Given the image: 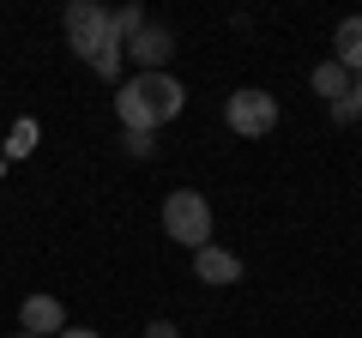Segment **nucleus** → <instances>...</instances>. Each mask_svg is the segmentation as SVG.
I'll list each match as a JSON object with an SVG mask.
<instances>
[{"mask_svg": "<svg viewBox=\"0 0 362 338\" xmlns=\"http://www.w3.org/2000/svg\"><path fill=\"white\" fill-rule=\"evenodd\" d=\"M18 326H25L30 338H54V332H66V314H61V302H54V296H25Z\"/></svg>", "mask_w": 362, "mask_h": 338, "instance_id": "5", "label": "nucleus"}, {"mask_svg": "<svg viewBox=\"0 0 362 338\" xmlns=\"http://www.w3.org/2000/svg\"><path fill=\"white\" fill-rule=\"evenodd\" d=\"M121 145H127L133 157H151V133H127V139H121Z\"/></svg>", "mask_w": 362, "mask_h": 338, "instance_id": "12", "label": "nucleus"}, {"mask_svg": "<svg viewBox=\"0 0 362 338\" xmlns=\"http://www.w3.org/2000/svg\"><path fill=\"white\" fill-rule=\"evenodd\" d=\"M127 49H133V61H139L145 73H163V61H169V54H175V37H169L163 25H145L139 37L127 42Z\"/></svg>", "mask_w": 362, "mask_h": 338, "instance_id": "7", "label": "nucleus"}, {"mask_svg": "<svg viewBox=\"0 0 362 338\" xmlns=\"http://www.w3.org/2000/svg\"><path fill=\"white\" fill-rule=\"evenodd\" d=\"M332 61L344 66V73H362V18H344V25L332 30Z\"/></svg>", "mask_w": 362, "mask_h": 338, "instance_id": "8", "label": "nucleus"}, {"mask_svg": "<svg viewBox=\"0 0 362 338\" xmlns=\"http://www.w3.org/2000/svg\"><path fill=\"white\" fill-rule=\"evenodd\" d=\"M54 338H97V332H85V326H66V332H54Z\"/></svg>", "mask_w": 362, "mask_h": 338, "instance_id": "15", "label": "nucleus"}, {"mask_svg": "<svg viewBox=\"0 0 362 338\" xmlns=\"http://www.w3.org/2000/svg\"><path fill=\"white\" fill-rule=\"evenodd\" d=\"M223 121H230L242 139H259V133L278 127V97H272V91H254V85H242V91L230 97V109H223Z\"/></svg>", "mask_w": 362, "mask_h": 338, "instance_id": "3", "label": "nucleus"}, {"mask_svg": "<svg viewBox=\"0 0 362 338\" xmlns=\"http://www.w3.org/2000/svg\"><path fill=\"white\" fill-rule=\"evenodd\" d=\"M121 54H127V49H121V42H115V37H109V42H103V49L90 54V66H97V73H103V78H115V73H121Z\"/></svg>", "mask_w": 362, "mask_h": 338, "instance_id": "11", "label": "nucleus"}, {"mask_svg": "<svg viewBox=\"0 0 362 338\" xmlns=\"http://www.w3.org/2000/svg\"><path fill=\"white\" fill-rule=\"evenodd\" d=\"M0 151H6V157H30V151H37V121H18V127H13V139H6V145H0Z\"/></svg>", "mask_w": 362, "mask_h": 338, "instance_id": "10", "label": "nucleus"}, {"mask_svg": "<svg viewBox=\"0 0 362 338\" xmlns=\"http://www.w3.org/2000/svg\"><path fill=\"white\" fill-rule=\"evenodd\" d=\"M163 230H169V242H187L194 254L211 247V206H206V194L175 187V194L163 199Z\"/></svg>", "mask_w": 362, "mask_h": 338, "instance_id": "2", "label": "nucleus"}, {"mask_svg": "<svg viewBox=\"0 0 362 338\" xmlns=\"http://www.w3.org/2000/svg\"><path fill=\"white\" fill-rule=\"evenodd\" d=\"M314 91L332 97V103H344V97H350V73L338 61H320V66H314Z\"/></svg>", "mask_w": 362, "mask_h": 338, "instance_id": "9", "label": "nucleus"}, {"mask_svg": "<svg viewBox=\"0 0 362 338\" xmlns=\"http://www.w3.org/2000/svg\"><path fill=\"white\" fill-rule=\"evenodd\" d=\"M66 42H73L85 61L109 42V13L97 6V0H73V6H66Z\"/></svg>", "mask_w": 362, "mask_h": 338, "instance_id": "4", "label": "nucleus"}, {"mask_svg": "<svg viewBox=\"0 0 362 338\" xmlns=\"http://www.w3.org/2000/svg\"><path fill=\"white\" fill-rule=\"evenodd\" d=\"M18 338H30V332H18Z\"/></svg>", "mask_w": 362, "mask_h": 338, "instance_id": "16", "label": "nucleus"}, {"mask_svg": "<svg viewBox=\"0 0 362 338\" xmlns=\"http://www.w3.org/2000/svg\"><path fill=\"white\" fill-rule=\"evenodd\" d=\"M181 85L169 73H139L133 85H121V97H115V115H121V127L127 133H157L163 121H175L181 115Z\"/></svg>", "mask_w": 362, "mask_h": 338, "instance_id": "1", "label": "nucleus"}, {"mask_svg": "<svg viewBox=\"0 0 362 338\" xmlns=\"http://www.w3.org/2000/svg\"><path fill=\"white\" fill-rule=\"evenodd\" d=\"M194 278H199V284H235V278H242V260H235L230 247L211 242V247L194 254Z\"/></svg>", "mask_w": 362, "mask_h": 338, "instance_id": "6", "label": "nucleus"}, {"mask_svg": "<svg viewBox=\"0 0 362 338\" xmlns=\"http://www.w3.org/2000/svg\"><path fill=\"white\" fill-rule=\"evenodd\" d=\"M145 338H181V332H175L169 320H151V326H145Z\"/></svg>", "mask_w": 362, "mask_h": 338, "instance_id": "13", "label": "nucleus"}, {"mask_svg": "<svg viewBox=\"0 0 362 338\" xmlns=\"http://www.w3.org/2000/svg\"><path fill=\"white\" fill-rule=\"evenodd\" d=\"M350 109L362 115V73H356V85H350Z\"/></svg>", "mask_w": 362, "mask_h": 338, "instance_id": "14", "label": "nucleus"}]
</instances>
